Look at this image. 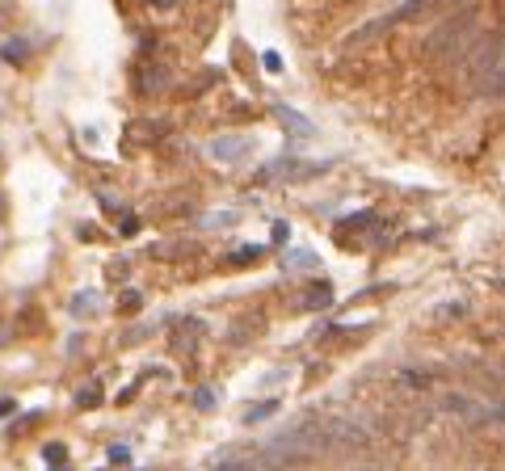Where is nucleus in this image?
<instances>
[{"instance_id": "3", "label": "nucleus", "mask_w": 505, "mask_h": 471, "mask_svg": "<svg viewBox=\"0 0 505 471\" xmlns=\"http://www.w3.org/2000/svg\"><path fill=\"white\" fill-rule=\"evenodd\" d=\"M240 151H244V143H215V156H223V160H236Z\"/></svg>"}, {"instance_id": "2", "label": "nucleus", "mask_w": 505, "mask_h": 471, "mask_svg": "<svg viewBox=\"0 0 505 471\" xmlns=\"http://www.w3.org/2000/svg\"><path fill=\"white\" fill-rule=\"evenodd\" d=\"M215 471H257L248 459H215Z\"/></svg>"}, {"instance_id": "1", "label": "nucleus", "mask_w": 505, "mask_h": 471, "mask_svg": "<svg viewBox=\"0 0 505 471\" xmlns=\"http://www.w3.org/2000/svg\"><path fill=\"white\" fill-rule=\"evenodd\" d=\"M505 93V68H493V76H484L480 97H501Z\"/></svg>"}]
</instances>
